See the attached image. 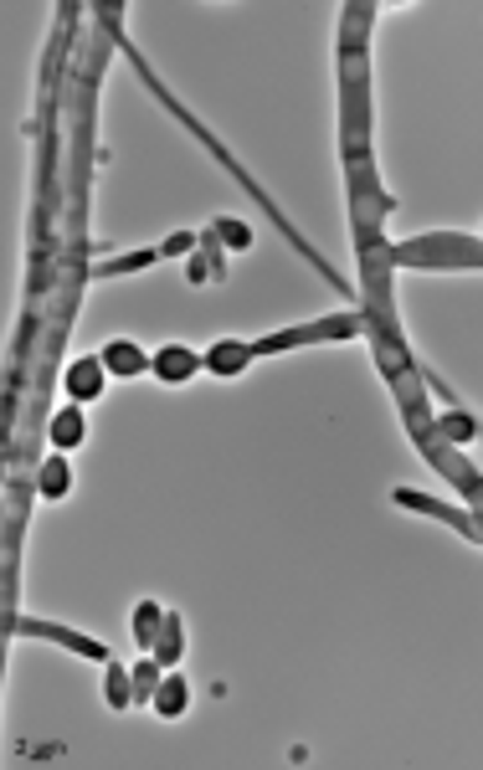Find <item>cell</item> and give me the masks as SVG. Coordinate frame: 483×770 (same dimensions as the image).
I'll list each match as a JSON object with an SVG mask.
<instances>
[{"mask_svg":"<svg viewBox=\"0 0 483 770\" xmlns=\"http://www.w3.org/2000/svg\"><path fill=\"white\" fill-rule=\"evenodd\" d=\"M88 437V422H82V411H78V401H72V406L67 411H57V416H52V447H78V442Z\"/></svg>","mask_w":483,"mask_h":770,"instance_id":"6","label":"cell"},{"mask_svg":"<svg viewBox=\"0 0 483 770\" xmlns=\"http://www.w3.org/2000/svg\"><path fill=\"white\" fill-rule=\"evenodd\" d=\"M129 699H134L129 678H124V673H118V668H113V673H109V704H118V708H124V704H129Z\"/></svg>","mask_w":483,"mask_h":770,"instance_id":"12","label":"cell"},{"mask_svg":"<svg viewBox=\"0 0 483 770\" xmlns=\"http://www.w3.org/2000/svg\"><path fill=\"white\" fill-rule=\"evenodd\" d=\"M67 488H72V468H67V457H47L42 472H36V493H42V499H62Z\"/></svg>","mask_w":483,"mask_h":770,"instance_id":"7","label":"cell"},{"mask_svg":"<svg viewBox=\"0 0 483 770\" xmlns=\"http://www.w3.org/2000/svg\"><path fill=\"white\" fill-rule=\"evenodd\" d=\"M222 236H226V247H247V242H252V232H247L242 221H222Z\"/></svg>","mask_w":483,"mask_h":770,"instance_id":"13","label":"cell"},{"mask_svg":"<svg viewBox=\"0 0 483 770\" xmlns=\"http://www.w3.org/2000/svg\"><path fill=\"white\" fill-rule=\"evenodd\" d=\"M155 622H160V606H155V601H145V606H139V642H145V647H155V642H160V632H155Z\"/></svg>","mask_w":483,"mask_h":770,"instance_id":"10","label":"cell"},{"mask_svg":"<svg viewBox=\"0 0 483 770\" xmlns=\"http://www.w3.org/2000/svg\"><path fill=\"white\" fill-rule=\"evenodd\" d=\"M195 247V236L191 232H175L170 242H165V257H180V252H191Z\"/></svg>","mask_w":483,"mask_h":770,"instance_id":"14","label":"cell"},{"mask_svg":"<svg viewBox=\"0 0 483 770\" xmlns=\"http://www.w3.org/2000/svg\"><path fill=\"white\" fill-rule=\"evenodd\" d=\"M149 704L160 708L165 719L185 714V704H191V689H185V678H180V673H165V678H160V689H155V699H149Z\"/></svg>","mask_w":483,"mask_h":770,"instance_id":"5","label":"cell"},{"mask_svg":"<svg viewBox=\"0 0 483 770\" xmlns=\"http://www.w3.org/2000/svg\"><path fill=\"white\" fill-rule=\"evenodd\" d=\"M247 360H252V349L237 345V339H222V345L206 349V370H211V375H237V370H247Z\"/></svg>","mask_w":483,"mask_h":770,"instance_id":"4","label":"cell"},{"mask_svg":"<svg viewBox=\"0 0 483 770\" xmlns=\"http://www.w3.org/2000/svg\"><path fill=\"white\" fill-rule=\"evenodd\" d=\"M175 658H180V632H175V622H165V642H155V662L170 668Z\"/></svg>","mask_w":483,"mask_h":770,"instance_id":"9","label":"cell"},{"mask_svg":"<svg viewBox=\"0 0 483 770\" xmlns=\"http://www.w3.org/2000/svg\"><path fill=\"white\" fill-rule=\"evenodd\" d=\"M98 360H103V370H109V375H145L149 370V355L139 345H129V339H113V345H103V355H98Z\"/></svg>","mask_w":483,"mask_h":770,"instance_id":"2","label":"cell"},{"mask_svg":"<svg viewBox=\"0 0 483 770\" xmlns=\"http://www.w3.org/2000/svg\"><path fill=\"white\" fill-rule=\"evenodd\" d=\"M103 375H109V370H103V360H78V365H67V395H72V401H93L98 391H103Z\"/></svg>","mask_w":483,"mask_h":770,"instance_id":"3","label":"cell"},{"mask_svg":"<svg viewBox=\"0 0 483 770\" xmlns=\"http://www.w3.org/2000/svg\"><path fill=\"white\" fill-rule=\"evenodd\" d=\"M201 355H195L191 345H165L160 355H155V360H149V370H155V375L165 380V385H185V380L195 375V370H201Z\"/></svg>","mask_w":483,"mask_h":770,"instance_id":"1","label":"cell"},{"mask_svg":"<svg viewBox=\"0 0 483 770\" xmlns=\"http://www.w3.org/2000/svg\"><path fill=\"white\" fill-rule=\"evenodd\" d=\"M149 262H160V252H134V257H118V262H109L103 272H139V268H149Z\"/></svg>","mask_w":483,"mask_h":770,"instance_id":"11","label":"cell"},{"mask_svg":"<svg viewBox=\"0 0 483 770\" xmlns=\"http://www.w3.org/2000/svg\"><path fill=\"white\" fill-rule=\"evenodd\" d=\"M442 437L473 442V416H463V411H448V416H442Z\"/></svg>","mask_w":483,"mask_h":770,"instance_id":"8","label":"cell"}]
</instances>
